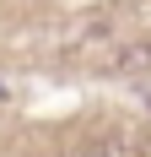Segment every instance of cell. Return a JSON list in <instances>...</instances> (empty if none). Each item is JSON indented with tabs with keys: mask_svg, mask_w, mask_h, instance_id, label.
<instances>
[{
	"mask_svg": "<svg viewBox=\"0 0 151 157\" xmlns=\"http://www.w3.org/2000/svg\"><path fill=\"white\" fill-rule=\"evenodd\" d=\"M108 71H119V76H135V71H151V44H124L119 54H108Z\"/></svg>",
	"mask_w": 151,
	"mask_h": 157,
	"instance_id": "cell-1",
	"label": "cell"
}]
</instances>
